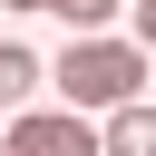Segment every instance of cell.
I'll return each instance as SVG.
<instances>
[{
  "label": "cell",
  "mask_w": 156,
  "mask_h": 156,
  "mask_svg": "<svg viewBox=\"0 0 156 156\" xmlns=\"http://www.w3.org/2000/svg\"><path fill=\"white\" fill-rule=\"evenodd\" d=\"M49 88H58V107H78V117H117V107H136L146 98V49L136 39H68L58 58H49Z\"/></svg>",
  "instance_id": "obj_1"
},
{
  "label": "cell",
  "mask_w": 156,
  "mask_h": 156,
  "mask_svg": "<svg viewBox=\"0 0 156 156\" xmlns=\"http://www.w3.org/2000/svg\"><path fill=\"white\" fill-rule=\"evenodd\" d=\"M0 10H58V0H0Z\"/></svg>",
  "instance_id": "obj_7"
},
{
  "label": "cell",
  "mask_w": 156,
  "mask_h": 156,
  "mask_svg": "<svg viewBox=\"0 0 156 156\" xmlns=\"http://www.w3.org/2000/svg\"><path fill=\"white\" fill-rule=\"evenodd\" d=\"M58 20H68V29H78V39H98V29H107V20H117V0H58Z\"/></svg>",
  "instance_id": "obj_5"
},
{
  "label": "cell",
  "mask_w": 156,
  "mask_h": 156,
  "mask_svg": "<svg viewBox=\"0 0 156 156\" xmlns=\"http://www.w3.org/2000/svg\"><path fill=\"white\" fill-rule=\"evenodd\" d=\"M107 156H156V107H146V98L107 117Z\"/></svg>",
  "instance_id": "obj_4"
},
{
  "label": "cell",
  "mask_w": 156,
  "mask_h": 156,
  "mask_svg": "<svg viewBox=\"0 0 156 156\" xmlns=\"http://www.w3.org/2000/svg\"><path fill=\"white\" fill-rule=\"evenodd\" d=\"M39 88H49V58H39V49H20V39H0V107L20 117Z\"/></svg>",
  "instance_id": "obj_3"
},
{
  "label": "cell",
  "mask_w": 156,
  "mask_h": 156,
  "mask_svg": "<svg viewBox=\"0 0 156 156\" xmlns=\"http://www.w3.org/2000/svg\"><path fill=\"white\" fill-rule=\"evenodd\" d=\"M0 156H107V127L78 117V107H20Z\"/></svg>",
  "instance_id": "obj_2"
},
{
  "label": "cell",
  "mask_w": 156,
  "mask_h": 156,
  "mask_svg": "<svg viewBox=\"0 0 156 156\" xmlns=\"http://www.w3.org/2000/svg\"><path fill=\"white\" fill-rule=\"evenodd\" d=\"M136 49H156V0H136Z\"/></svg>",
  "instance_id": "obj_6"
}]
</instances>
